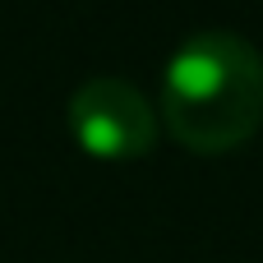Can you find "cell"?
<instances>
[{
	"instance_id": "2",
	"label": "cell",
	"mask_w": 263,
	"mask_h": 263,
	"mask_svg": "<svg viewBox=\"0 0 263 263\" xmlns=\"http://www.w3.org/2000/svg\"><path fill=\"white\" fill-rule=\"evenodd\" d=\"M69 129L92 157H143L157 139L148 97L116 74H92L69 92Z\"/></svg>"
},
{
	"instance_id": "1",
	"label": "cell",
	"mask_w": 263,
	"mask_h": 263,
	"mask_svg": "<svg viewBox=\"0 0 263 263\" xmlns=\"http://www.w3.org/2000/svg\"><path fill=\"white\" fill-rule=\"evenodd\" d=\"M162 111L194 153L245 143L263 120V51L231 28L190 32L166 60Z\"/></svg>"
}]
</instances>
